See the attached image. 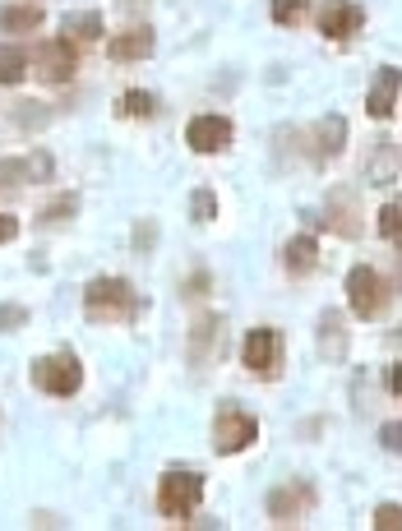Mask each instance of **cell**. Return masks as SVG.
<instances>
[{"instance_id": "cell-1", "label": "cell", "mask_w": 402, "mask_h": 531, "mask_svg": "<svg viewBox=\"0 0 402 531\" xmlns=\"http://www.w3.org/2000/svg\"><path fill=\"white\" fill-rule=\"evenodd\" d=\"M84 314L98 324H125L139 314V296L125 278H93L84 287Z\"/></svg>"}, {"instance_id": "cell-2", "label": "cell", "mask_w": 402, "mask_h": 531, "mask_svg": "<svg viewBox=\"0 0 402 531\" xmlns=\"http://www.w3.org/2000/svg\"><path fill=\"white\" fill-rule=\"evenodd\" d=\"M28 379H33L37 393L47 398H74L84 388V361L74 351H51V356H37L28 365Z\"/></svg>"}, {"instance_id": "cell-3", "label": "cell", "mask_w": 402, "mask_h": 531, "mask_svg": "<svg viewBox=\"0 0 402 531\" xmlns=\"http://www.w3.org/2000/svg\"><path fill=\"white\" fill-rule=\"evenodd\" d=\"M204 504V476L199 471H167L158 481V513L171 522L195 518V508Z\"/></svg>"}, {"instance_id": "cell-4", "label": "cell", "mask_w": 402, "mask_h": 531, "mask_svg": "<svg viewBox=\"0 0 402 531\" xmlns=\"http://www.w3.org/2000/svg\"><path fill=\"white\" fill-rule=\"evenodd\" d=\"M255 444H259V421L245 407H236V402H222L218 416H213V448L222 458H236V453H245Z\"/></svg>"}, {"instance_id": "cell-5", "label": "cell", "mask_w": 402, "mask_h": 531, "mask_svg": "<svg viewBox=\"0 0 402 531\" xmlns=\"http://www.w3.org/2000/svg\"><path fill=\"white\" fill-rule=\"evenodd\" d=\"M315 504H319L315 481L292 476V481H282L278 490H268V522H273V527H292V522H301Z\"/></svg>"}, {"instance_id": "cell-6", "label": "cell", "mask_w": 402, "mask_h": 531, "mask_svg": "<svg viewBox=\"0 0 402 531\" xmlns=\"http://www.w3.org/2000/svg\"><path fill=\"white\" fill-rule=\"evenodd\" d=\"M347 301H352L356 319H379L384 305H389V287H384V278L370 264H356L347 273Z\"/></svg>"}, {"instance_id": "cell-7", "label": "cell", "mask_w": 402, "mask_h": 531, "mask_svg": "<svg viewBox=\"0 0 402 531\" xmlns=\"http://www.w3.org/2000/svg\"><path fill=\"white\" fill-rule=\"evenodd\" d=\"M241 361H245V370H255L259 379H273L278 375V365H282V333L278 328H268V324L250 328L245 342H241Z\"/></svg>"}, {"instance_id": "cell-8", "label": "cell", "mask_w": 402, "mask_h": 531, "mask_svg": "<svg viewBox=\"0 0 402 531\" xmlns=\"http://www.w3.org/2000/svg\"><path fill=\"white\" fill-rule=\"evenodd\" d=\"M56 176V157L47 148H33L28 157H0V190H24Z\"/></svg>"}, {"instance_id": "cell-9", "label": "cell", "mask_w": 402, "mask_h": 531, "mask_svg": "<svg viewBox=\"0 0 402 531\" xmlns=\"http://www.w3.org/2000/svg\"><path fill=\"white\" fill-rule=\"evenodd\" d=\"M74 70H79V51H74L70 37L37 42V51H33V74L42 79V84H70Z\"/></svg>"}, {"instance_id": "cell-10", "label": "cell", "mask_w": 402, "mask_h": 531, "mask_svg": "<svg viewBox=\"0 0 402 531\" xmlns=\"http://www.w3.org/2000/svg\"><path fill=\"white\" fill-rule=\"evenodd\" d=\"M232 139H236L232 116H218V111H204V116L185 125V144L195 153H222V148H232Z\"/></svg>"}, {"instance_id": "cell-11", "label": "cell", "mask_w": 402, "mask_h": 531, "mask_svg": "<svg viewBox=\"0 0 402 531\" xmlns=\"http://www.w3.org/2000/svg\"><path fill=\"white\" fill-rule=\"evenodd\" d=\"M315 24H319V33L329 37V42H347L356 28L366 24V10L352 5V0H324L319 14H315Z\"/></svg>"}, {"instance_id": "cell-12", "label": "cell", "mask_w": 402, "mask_h": 531, "mask_svg": "<svg viewBox=\"0 0 402 531\" xmlns=\"http://www.w3.org/2000/svg\"><path fill=\"white\" fill-rule=\"evenodd\" d=\"M153 47H158V33L148 24H134V28H121V33L107 42V56L116 65H134V61H148L153 56Z\"/></svg>"}, {"instance_id": "cell-13", "label": "cell", "mask_w": 402, "mask_h": 531, "mask_svg": "<svg viewBox=\"0 0 402 531\" xmlns=\"http://www.w3.org/2000/svg\"><path fill=\"white\" fill-rule=\"evenodd\" d=\"M398 93H402V70L398 65H384L375 74V84L366 93V116L370 121H389L393 111H398Z\"/></svg>"}, {"instance_id": "cell-14", "label": "cell", "mask_w": 402, "mask_h": 531, "mask_svg": "<svg viewBox=\"0 0 402 531\" xmlns=\"http://www.w3.org/2000/svg\"><path fill=\"white\" fill-rule=\"evenodd\" d=\"M342 148H347V116L329 111V116L310 130V157H315V162H333Z\"/></svg>"}, {"instance_id": "cell-15", "label": "cell", "mask_w": 402, "mask_h": 531, "mask_svg": "<svg viewBox=\"0 0 402 531\" xmlns=\"http://www.w3.org/2000/svg\"><path fill=\"white\" fill-rule=\"evenodd\" d=\"M218 342H222V314L195 319V328H190V365L213 361V356H218Z\"/></svg>"}, {"instance_id": "cell-16", "label": "cell", "mask_w": 402, "mask_h": 531, "mask_svg": "<svg viewBox=\"0 0 402 531\" xmlns=\"http://www.w3.org/2000/svg\"><path fill=\"white\" fill-rule=\"evenodd\" d=\"M319 264V241L305 231V236H292V241L282 245V268L292 273V278H305V273H315Z\"/></svg>"}, {"instance_id": "cell-17", "label": "cell", "mask_w": 402, "mask_h": 531, "mask_svg": "<svg viewBox=\"0 0 402 531\" xmlns=\"http://www.w3.org/2000/svg\"><path fill=\"white\" fill-rule=\"evenodd\" d=\"M47 10L42 5H0V33L5 37H28L42 28Z\"/></svg>"}, {"instance_id": "cell-18", "label": "cell", "mask_w": 402, "mask_h": 531, "mask_svg": "<svg viewBox=\"0 0 402 531\" xmlns=\"http://www.w3.org/2000/svg\"><path fill=\"white\" fill-rule=\"evenodd\" d=\"M319 351H324V361H342V356H347L342 310H324V314H319Z\"/></svg>"}, {"instance_id": "cell-19", "label": "cell", "mask_w": 402, "mask_h": 531, "mask_svg": "<svg viewBox=\"0 0 402 531\" xmlns=\"http://www.w3.org/2000/svg\"><path fill=\"white\" fill-rule=\"evenodd\" d=\"M361 213H356V199H347V194H333L329 199V227L338 231V236H361Z\"/></svg>"}, {"instance_id": "cell-20", "label": "cell", "mask_w": 402, "mask_h": 531, "mask_svg": "<svg viewBox=\"0 0 402 531\" xmlns=\"http://www.w3.org/2000/svg\"><path fill=\"white\" fill-rule=\"evenodd\" d=\"M116 111H121L125 121H153L158 116V97L144 93V88H130V93L116 97Z\"/></svg>"}, {"instance_id": "cell-21", "label": "cell", "mask_w": 402, "mask_h": 531, "mask_svg": "<svg viewBox=\"0 0 402 531\" xmlns=\"http://www.w3.org/2000/svg\"><path fill=\"white\" fill-rule=\"evenodd\" d=\"M61 33L70 37V42H98V37H102V14L98 10L70 14V19L61 24Z\"/></svg>"}, {"instance_id": "cell-22", "label": "cell", "mask_w": 402, "mask_h": 531, "mask_svg": "<svg viewBox=\"0 0 402 531\" xmlns=\"http://www.w3.org/2000/svg\"><path fill=\"white\" fill-rule=\"evenodd\" d=\"M79 213V194L65 190L61 199H51V204H42V213H37V227H65V222Z\"/></svg>"}, {"instance_id": "cell-23", "label": "cell", "mask_w": 402, "mask_h": 531, "mask_svg": "<svg viewBox=\"0 0 402 531\" xmlns=\"http://www.w3.org/2000/svg\"><path fill=\"white\" fill-rule=\"evenodd\" d=\"M19 79H28V56H24V47L5 42L0 47V84H19Z\"/></svg>"}, {"instance_id": "cell-24", "label": "cell", "mask_w": 402, "mask_h": 531, "mask_svg": "<svg viewBox=\"0 0 402 531\" xmlns=\"http://www.w3.org/2000/svg\"><path fill=\"white\" fill-rule=\"evenodd\" d=\"M310 19V0H273V24L278 28H301Z\"/></svg>"}, {"instance_id": "cell-25", "label": "cell", "mask_w": 402, "mask_h": 531, "mask_svg": "<svg viewBox=\"0 0 402 531\" xmlns=\"http://www.w3.org/2000/svg\"><path fill=\"white\" fill-rule=\"evenodd\" d=\"M213 218H218V194L208 190V185H199V190L190 194V222H195V227H208Z\"/></svg>"}, {"instance_id": "cell-26", "label": "cell", "mask_w": 402, "mask_h": 531, "mask_svg": "<svg viewBox=\"0 0 402 531\" xmlns=\"http://www.w3.org/2000/svg\"><path fill=\"white\" fill-rule=\"evenodd\" d=\"M47 121H51V107H42V102H24V107H14V125H19V130H42Z\"/></svg>"}, {"instance_id": "cell-27", "label": "cell", "mask_w": 402, "mask_h": 531, "mask_svg": "<svg viewBox=\"0 0 402 531\" xmlns=\"http://www.w3.org/2000/svg\"><path fill=\"white\" fill-rule=\"evenodd\" d=\"M379 236H384V241H402V204L379 208Z\"/></svg>"}, {"instance_id": "cell-28", "label": "cell", "mask_w": 402, "mask_h": 531, "mask_svg": "<svg viewBox=\"0 0 402 531\" xmlns=\"http://www.w3.org/2000/svg\"><path fill=\"white\" fill-rule=\"evenodd\" d=\"M24 324H28V310H24V305H14V301L0 305V333H19Z\"/></svg>"}, {"instance_id": "cell-29", "label": "cell", "mask_w": 402, "mask_h": 531, "mask_svg": "<svg viewBox=\"0 0 402 531\" xmlns=\"http://www.w3.org/2000/svg\"><path fill=\"white\" fill-rule=\"evenodd\" d=\"M375 531H402V504H379L375 508Z\"/></svg>"}, {"instance_id": "cell-30", "label": "cell", "mask_w": 402, "mask_h": 531, "mask_svg": "<svg viewBox=\"0 0 402 531\" xmlns=\"http://www.w3.org/2000/svg\"><path fill=\"white\" fill-rule=\"evenodd\" d=\"M379 444L402 458V421H389V425H384V430H379Z\"/></svg>"}, {"instance_id": "cell-31", "label": "cell", "mask_w": 402, "mask_h": 531, "mask_svg": "<svg viewBox=\"0 0 402 531\" xmlns=\"http://www.w3.org/2000/svg\"><path fill=\"white\" fill-rule=\"evenodd\" d=\"M153 241H158V227H153V222H139V231H134V250H153Z\"/></svg>"}, {"instance_id": "cell-32", "label": "cell", "mask_w": 402, "mask_h": 531, "mask_svg": "<svg viewBox=\"0 0 402 531\" xmlns=\"http://www.w3.org/2000/svg\"><path fill=\"white\" fill-rule=\"evenodd\" d=\"M14 236H19V218H10V213H0V245H10Z\"/></svg>"}, {"instance_id": "cell-33", "label": "cell", "mask_w": 402, "mask_h": 531, "mask_svg": "<svg viewBox=\"0 0 402 531\" xmlns=\"http://www.w3.org/2000/svg\"><path fill=\"white\" fill-rule=\"evenodd\" d=\"M389 388L402 398V361H398V365H389Z\"/></svg>"}, {"instance_id": "cell-34", "label": "cell", "mask_w": 402, "mask_h": 531, "mask_svg": "<svg viewBox=\"0 0 402 531\" xmlns=\"http://www.w3.org/2000/svg\"><path fill=\"white\" fill-rule=\"evenodd\" d=\"M185 291H208V273H195V278L185 282Z\"/></svg>"}, {"instance_id": "cell-35", "label": "cell", "mask_w": 402, "mask_h": 531, "mask_svg": "<svg viewBox=\"0 0 402 531\" xmlns=\"http://www.w3.org/2000/svg\"><path fill=\"white\" fill-rule=\"evenodd\" d=\"M121 5H125V10H130V5H144V0H121Z\"/></svg>"}]
</instances>
